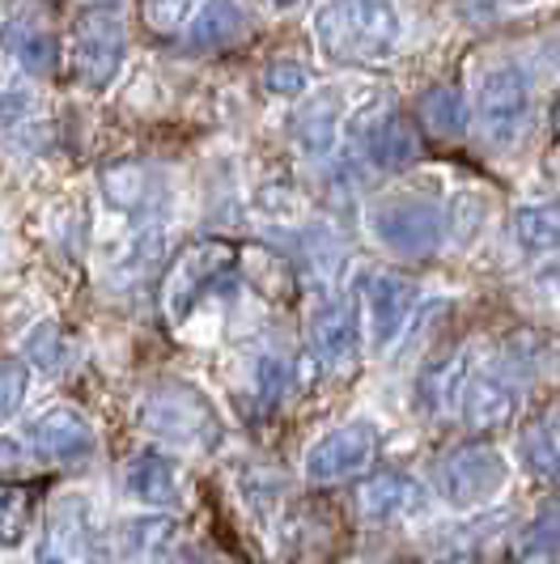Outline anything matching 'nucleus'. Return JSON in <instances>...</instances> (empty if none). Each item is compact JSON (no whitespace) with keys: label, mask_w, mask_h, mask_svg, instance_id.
Segmentation results:
<instances>
[{"label":"nucleus","mask_w":560,"mask_h":564,"mask_svg":"<svg viewBox=\"0 0 560 564\" xmlns=\"http://www.w3.org/2000/svg\"><path fill=\"white\" fill-rule=\"evenodd\" d=\"M535 289L552 302V306H560V263H548V268H539V276H535Z\"/></svg>","instance_id":"obj_36"},{"label":"nucleus","mask_w":560,"mask_h":564,"mask_svg":"<svg viewBox=\"0 0 560 564\" xmlns=\"http://www.w3.org/2000/svg\"><path fill=\"white\" fill-rule=\"evenodd\" d=\"M531 77L523 64L505 59V64H493L480 73L472 115H476V132L488 149H514L523 141L531 128Z\"/></svg>","instance_id":"obj_3"},{"label":"nucleus","mask_w":560,"mask_h":564,"mask_svg":"<svg viewBox=\"0 0 560 564\" xmlns=\"http://www.w3.org/2000/svg\"><path fill=\"white\" fill-rule=\"evenodd\" d=\"M94 4H98V9L107 13V9H111V4H119V0H94Z\"/></svg>","instance_id":"obj_39"},{"label":"nucleus","mask_w":560,"mask_h":564,"mask_svg":"<svg viewBox=\"0 0 560 564\" xmlns=\"http://www.w3.org/2000/svg\"><path fill=\"white\" fill-rule=\"evenodd\" d=\"M365 229L383 251L420 259L442 247L446 213L424 196H383L365 208Z\"/></svg>","instance_id":"obj_4"},{"label":"nucleus","mask_w":560,"mask_h":564,"mask_svg":"<svg viewBox=\"0 0 560 564\" xmlns=\"http://www.w3.org/2000/svg\"><path fill=\"white\" fill-rule=\"evenodd\" d=\"M450 221H459V238L467 242V226H472V234H476V226L484 221V199H476V196H459L454 199V213H446V226Z\"/></svg>","instance_id":"obj_34"},{"label":"nucleus","mask_w":560,"mask_h":564,"mask_svg":"<svg viewBox=\"0 0 560 564\" xmlns=\"http://www.w3.org/2000/svg\"><path fill=\"white\" fill-rule=\"evenodd\" d=\"M514 238L518 247L531 254L560 251V199H539V204H523L514 213Z\"/></svg>","instance_id":"obj_20"},{"label":"nucleus","mask_w":560,"mask_h":564,"mask_svg":"<svg viewBox=\"0 0 560 564\" xmlns=\"http://www.w3.org/2000/svg\"><path fill=\"white\" fill-rule=\"evenodd\" d=\"M268 4H272V9H293L298 0H268Z\"/></svg>","instance_id":"obj_38"},{"label":"nucleus","mask_w":560,"mask_h":564,"mask_svg":"<svg viewBox=\"0 0 560 564\" xmlns=\"http://www.w3.org/2000/svg\"><path fill=\"white\" fill-rule=\"evenodd\" d=\"M123 56H128V39L111 13L94 9L73 26V77L85 89H94V94L111 89V82L123 68Z\"/></svg>","instance_id":"obj_7"},{"label":"nucleus","mask_w":560,"mask_h":564,"mask_svg":"<svg viewBox=\"0 0 560 564\" xmlns=\"http://www.w3.org/2000/svg\"><path fill=\"white\" fill-rule=\"evenodd\" d=\"M174 522L166 513H140L119 527V556L123 564H170Z\"/></svg>","instance_id":"obj_19"},{"label":"nucleus","mask_w":560,"mask_h":564,"mask_svg":"<svg viewBox=\"0 0 560 564\" xmlns=\"http://www.w3.org/2000/svg\"><path fill=\"white\" fill-rule=\"evenodd\" d=\"M123 492L128 501L153 509V513H166L183 501V476H179V463L162 451H144L132 454L128 467H123Z\"/></svg>","instance_id":"obj_13"},{"label":"nucleus","mask_w":560,"mask_h":564,"mask_svg":"<svg viewBox=\"0 0 560 564\" xmlns=\"http://www.w3.org/2000/svg\"><path fill=\"white\" fill-rule=\"evenodd\" d=\"M140 4H144V22L166 34V30H179L183 22L196 18L200 0H140Z\"/></svg>","instance_id":"obj_32"},{"label":"nucleus","mask_w":560,"mask_h":564,"mask_svg":"<svg viewBox=\"0 0 560 564\" xmlns=\"http://www.w3.org/2000/svg\"><path fill=\"white\" fill-rule=\"evenodd\" d=\"M399 4L395 0H323L314 13V39L319 52L332 64H387L399 52Z\"/></svg>","instance_id":"obj_1"},{"label":"nucleus","mask_w":560,"mask_h":564,"mask_svg":"<svg viewBox=\"0 0 560 564\" xmlns=\"http://www.w3.org/2000/svg\"><path fill=\"white\" fill-rule=\"evenodd\" d=\"M306 85L310 68L302 59H268L263 64V89L277 98H298V94H306Z\"/></svg>","instance_id":"obj_31"},{"label":"nucleus","mask_w":560,"mask_h":564,"mask_svg":"<svg viewBox=\"0 0 560 564\" xmlns=\"http://www.w3.org/2000/svg\"><path fill=\"white\" fill-rule=\"evenodd\" d=\"M18 451H22L18 442H0V467H13V463H18Z\"/></svg>","instance_id":"obj_37"},{"label":"nucleus","mask_w":560,"mask_h":564,"mask_svg":"<svg viewBox=\"0 0 560 564\" xmlns=\"http://www.w3.org/2000/svg\"><path fill=\"white\" fill-rule=\"evenodd\" d=\"M472 4H480V9H488V4H502V0H472Z\"/></svg>","instance_id":"obj_40"},{"label":"nucleus","mask_w":560,"mask_h":564,"mask_svg":"<svg viewBox=\"0 0 560 564\" xmlns=\"http://www.w3.org/2000/svg\"><path fill=\"white\" fill-rule=\"evenodd\" d=\"M509 484V458L493 446H463L450 451L433 471L438 501L454 513H480L488 509Z\"/></svg>","instance_id":"obj_5"},{"label":"nucleus","mask_w":560,"mask_h":564,"mask_svg":"<svg viewBox=\"0 0 560 564\" xmlns=\"http://www.w3.org/2000/svg\"><path fill=\"white\" fill-rule=\"evenodd\" d=\"M417 111H420V123H424L438 141H454V137L467 132V102H463V94L450 89V85L424 89L417 102Z\"/></svg>","instance_id":"obj_21"},{"label":"nucleus","mask_w":560,"mask_h":564,"mask_svg":"<svg viewBox=\"0 0 560 564\" xmlns=\"http://www.w3.org/2000/svg\"><path fill=\"white\" fill-rule=\"evenodd\" d=\"M22 348H26L30 366L47 369V373H56V369L68 366V339L60 336L56 323H39L34 332H26V339H22Z\"/></svg>","instance_id":"obj_27"},{"label":"nucleus","mask_w":560,"mask_h":564,"mask_svg":"<svg viewBox=\"0 0 560 564\" xmlns=\"http://www.w3.org/2000/svg\"><path fill=\"white\" fill-rule=\"evenodd\" d=\"M30 535V492L18 484H0V543L18 547Z\"/></svg>","instance_id":"obj_28"},{"label":"nucleus","mask_w":560,"mask_h":564,"mask_svg":"<svg viewBox=\"0 0 560 564\" xmlns=\"http://www.w3.org/2000/svg\"><path fill=\"white\" fill-rule=\"evenodd\" d=\"M518 403H523V387L514 373L480 369V373H467V382H463L459 416L472 429H502L518 416Z\"/></svg>","instance_id":"obj_9"},{"label":"nucleus","mask_w":560,"mask_h":564,"mask_svg":"<svg viewBox=\"0 0 560 564\" xmlns=\"http://www.w3.org/2000/svg\"><path fill=\"white\" fill-rule=\"evenodd\" d=\"M13 52H18V59H22V68H26L30 77H47L60 59V43L47 30H22Z\"/></svg>","instance_id":"obj_29"},{"label":"nucleus","mask_w":560,"mask_h":564,"mask_svg":"<svg viewBox=\"0 0 560 564\" xmlns=\"http://www.w3.org/2000/svg\"><path fill=\"white\" fill-rule=\"evenodd\" d=\"M357 506H362L365 522L383 527V522H399V518L417 513V509L424 506V488H420L417 476H408V471H378V476L362 488Z\"/></svg>","instance_id":"obj_18"},{"label":"nucleus","mask_w":560,"mask_h":564,"mask_svg":"<svg viewBox=\"0 0 560 564\" xmlns=\"http://www.w3.org/2000/svg\"><path fill=\"white\" fill-rule=\"evenodd\" d=\"M502 531V518H476V522H459L442 535L429 539V547L442 556V561H467L472 552H480L488 539Z\"/></svg>","instance_id":"obj_26"},{"label":"nucleus","mask_w":560,"mask_h":564,"mask_svg":"<svg viewBox=\"0 0 560 564\" xmlns=\"http://www.w3.org/2000/svg\"><path fill=\"white\" fill-rule=\"evenodd\" d=\"M365 153L378 162L383 170H403L417 162L420 144H417V132L403 123V119H383L374 132H369V141H365Z\"/></svg>","instance_id":"obj_22"},{"label":"nucleus","mask_w":560,"mask_h":564,"mask_svg":"<svg viewBox=\"0 0 560 564\" xmlns=\"http://www.w3.org/2000/svg\"><path fill=\"white\" fill-rule=\"evenodd\" d=\"M289 387V366L280 361V357H263L259 366H255V391L263 403H277L280 391Z\"/></svg>","instance_id":"obj_33"},{"label":"nucleus","mask_w":560,"mask_h":564,"mask_svg":"<svg viewBox=\"0 0 560 564\" xmlns=\"http://www.w3.org/2000/svg\"><path fill=\"white\" fill-rule=\"evenodd\" d=\"M30 395V366L18 357H0V424H9Z\"/></svg>","instance_id":"obj_30"},{"label":"nucleus","mask_w":560,"mask_h":564,"mask_svg":"<svg viewBox=\"0 0 560 564\" xmlns=\"http://www.w3.org/2000/svg\"><path fill=\"white\" fill-rule=\"evenodd\" d=\"M103 199L123 217H149L166 199V178L144 162H123L103 174Z\"/></svg>","instance_id":"obj_16"},{"label":"nucleus","mask_w":560,"mask_h":564,"mask_svg":"<svg viewBox=\"0 0 560 564\" xmlns=\"http://www.w3.org/2000/svg\"><path fill=\"white\" fill-rule=\"evenodd\" d=\"M94 535V513L82 497H60L52 506V522L43 527V535L34 543L30 564H82Z\"/></svg>","instance_id":"obj_11"},{"label":"nucleus","mask_w":560,"mask_h":564,"mask_svg":"<svg viewBox=\"0 0 560 564\" xmlns=\"http://www.w3.org/2000/svg\"><path fill=\"white\" fill-rule=\"evenodd\" d=\"M30 446L52 463H85L98 451V437H94V424L85 421L77 408L60 403L30 424Z\"/></svg>","instance_id":"obj_12"},{"label":"nucleus","mask_w":560,"mask_h":564,"mask_svg":"<svg viewBox=\"0 0 560 564\" xmlns=\"http://www.w3.org/2000/svg\"><path fill=\"white\" fill-rule=\"evenodd\" d=\"M222 272H225V251H217V247H196V251L183 254L174 263V272L166 276V293H162L170 318L183 323L200 306V297L222 281Z\"/></svg>","instance_id":"obj_15"},{"label":"nucleus","mask_w":560,"mask_h":564,"mask_svg":"<svg viewBox=\"0 0 560 564\" xmlns=\"http://www.w3.org/2000/svg\"><path fill=\"white\" fill-rule=\"evenodd\" d=\"M310 348L323 366L344 369L357 361V348H362V318L353 311L348 297H323L314 311H310Z\"/></svg>","instance_id":"obj_10"},{"label":"nucleus","mask_w":560,"mask_h":564,"mask_svg":"<svg viewBox=\"0 0 560 564\" xmlns=\"http://www.w3.org/2000/svg\"><path fill=\"white\" fill-rule=\"evenodd\" d=\"M523 458L535 476L560 484V408L543 424L523 433Z\"/></svg>","instance_id":"obj_25"},{"label":"nucleus","mask_w":560,"mask_h":564,"mask_svg":"<svg viewBox=\"0 0 560 564\" xmlns=\"http://www.w3.org/2000/svg\"><path fill=\"white\" fill-rule=\"evenodd\" d=\"M560 552V497L557 501H543L535 509L531 527H523L518 535V561L543 564Z\"/></svg>","instance_id":"obj_23"},{"label":"nucleus","mask_w":560,"mask_h":564,"mask_svg":"<svg viewBox=\"0 0 560 564\" xmlns=\"http://www.w3.org/2000/svg\"><path fill=\"white\" fill-rule=\"evenodd\" d=\"M420 302V289L395 272H369L362 276V314L369 352H387L395 339L403 336V327L412 323Z\"/></svg>","instance_id":"obj_8"},{"label":"nucleus","mask_w":560,"mask_h":564,"mask_svg":"<svg viewBox=\"0 0 560 564\" xmlns=\"http://www.w3.org/2000/svg\"><path fill=\"white\" fill-rule=\"evenodd\" d=\"M251 34V9L243 0H204L196 18L187 22V52H222L229 43H243Z\"/></svg>","instance_id":"obj_17"},{"label":"nucleus","mask_w":560,"mask_h":564,"mask_svg":"<svg viewBox=\"0 0 560 564\" xmlns=\"http://www.w3.org/2000/svg\"><path fill=\"white\" fill-rule=\"evenodd\" d=\"M340 119H344V102L336 89H314L302 98V107L289 115V144L302 158H327L336 149Z\"/></svg>","instance_id":"obj_14"},{"label":"nucleus","mask_w":560,"mask_h":564,"mask_svg":"<svg viewBox=\"0 0 560 564\" xmlns=\"http://www.w3.org/2000/svg\"><path fill=\"white\" fill-rule=\"evenodd\" d=\"M137 424L149 437H158L166 451L183 454H213L225 437L213 399L196 382H183V378H166L149 387L137 403Z\"/></svg>","instance_id":"obj_2"},{"label":"nucleus","mask_w":560,"mask_h":564,"mask_svg":"<svg viewBox=\"0 0 560 564\" xmlns=\"http://www.w3.org/2000/svg\"><path fill=\"white\" fill-rule=\"evenodd\" d=\"M463 382H467V361H463V352H459V357L433 366L420 378V403H424L429 412H450V408H459Z\"/></svg>","instance_id":"obj_24"},{"label":"nucleus","mask_w":560,"mask_h":564,"mask_svg":"<svg viewBox=\"0 0 560 564\" xmlns=\"http://www.w3.org/2000/svg\"><path fill=\"white\" fill-rule=\"evenodd\" d=\"M26 111H30L26 94H18V89H0V132H4V128H13Z\"/></svg>","instance_id":"obj_35"},{"label":"nucleus","mask_w":560,"mask_h":564,"mask_svg":"<svg viewBox=\"0 0 560 564\" xmlns=\"http://www.w3.org/2000/svg\"><path fill=\"white\" fill-rule=\"evenodd\" d=\"M378 454V424L374 421H344L327 429L302 458V476L310 484H340L369 467Z\"/></svg>","instance_id":"obj_6"},{"label":"nucleus","mask_w":560,"mask_h":564,"mask_svg":"<svg viewBox=\"0 0 560 564\" xmlns=\"http://www.w3.org/2000/svg\"><path fill=\"white\" fill-rule=\"evenodd\" d=\"M362 564H374V561H362Z\"/></svg>","instance_id":"obj_41"}]
</instances>
